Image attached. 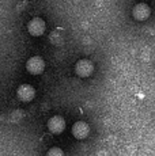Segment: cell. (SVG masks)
<instances>
[{
	"label": "cell",
	"instance_id": "6da1fadb",
	"mask_svg": "<svg viewBox=\"0 0 155 156\" xmlns=\"http://www.w3.org/2000/svg\"><path fill=\"white\" fill-rule=\"evenodd\" d=\"M26 69L31 75H41L45 69V62L40 56H33L26 62Z\"/></svg>",
	"mask_w": 155,
	"mask_h": 156
},
{
	"label": "cell",
	"instance_id": "7a4b0ae2",
	"mask_svg": "<svg viewBox=\"0 0 155 156\" xmlns=\"http://www.w3.org/2000/svg\"><path fill=\"white\" fill-rule=\"evenodd\" d=\"M45 22L41 18H33L30 22L27 23V31L30 33L33 37H40L45 33Z\"/></svg>",
	"mask_w": 155,
	"mask_h": 156
},
{
	"label": "cell",
	"instance_id": "3957f363",
	"mask_svg": "<svg viewBox=\"0 0 155 156\" xmlns=\"http://www.w3.org/2000/svg\"><path fill=\"white\" fill-rule=\"evenodd\" d=\"M75 71L80 77H88L94 72V64L87 58L79 60L75 65Z\"/></svg>",
	"mask_w": 155,
	"mask_h": 156
},
{
	"label": "cell",
	"instance_id": "277c9868",
	"mask_svg": "<svg viewBox=\"0 0 155 156\" xmlns=\"http://www.w3.org/2000/svg\"><path fill=\"white\" fill-rule=\"evenodd\" d=\"M16 95L22 102H30V101L34 99L35 90L33 88L30 84H22V86L18 87Z\"/></svg>",
	"mask_w": 155,
	"mask_h": 156
},
{
	"label": "cell",
	"instance_id": "5b68a950",
	"mask_svg": "<svg viewBox=\"0 0 155 156\" xmlns=\"http://www.w3.org/2000/svg\"><path fill=\"white\" fill-rule=\"evenodd\" d=\"M88 133H90V128H88V125L86 124V122L78 121V122L74 124V126H72V134L75 136V139L83 140V139H86V137L88 136Z\"/></svg>",
	"mask_w": 155,
	"mask_h": 156
},
{
	"label": "cell",
	"instance_id": "8992f818",
	"mask_svg": "<svg viewBox=\"0 0 155 156\" xmlns=\"http://www.w3.org/2000/svg\"><path fill=\"white\" fill-rule=\"evenodd\" d=\"M48 129H49L52 133H56V134L61 133V132L65 129V121H64V118L60 117V115L52 117V118L48 121Z\"/></svg>",
	"mask_w": 155,
	"mask_h": 156
},
{
	"label": "cell",
	"instance_id": "52a82bcc",
	"mask_svg": "<svg viewBox=\"0 0 155 156\" xmlns=\"http://www.w3.org/2000/svg\"><path fill=\"white\" fill-rule=\"evenodd\" d=\"M150 14H151L150 7H148L147 4H143V3L136 4L135 8H133V11H132V15L136 20H146L148 16H150Z\"/></svg>",
	"mask_w": 155,
	"mask_h": 156
},
{
	"label": "cell",
	"instance_id": "ba28073f",
	"mask_svg": "<svg viewBox=\"0 0 155 156\" xmlns=\"http://www.w3.org/2000/svg\"><path fill=\"white\" fill-rule=\"evenodd\" d=\"M48 155H63V151L59 148H53L50 151H48Z\"/></svg>",
	"mask_w": 155,
	"mask_h": 156
}]
</instances>
